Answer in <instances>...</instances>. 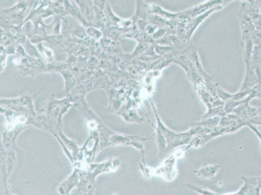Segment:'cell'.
Returning <instances> with one entry per match:
<instances>
[{"mask_svg": "<svg viewBox=\"0 0 261 195\" xmlns=\"http://www.w3.org/2000/svg\"><path fill=\"white\" fill-rule=\"evenodd\" d=\"M187 152L185 148L179 149V151L171 154L168 158L165 159L164 162L158 168L148 167L144 175L149 178L158 176L166 181L172 182L176 178L177 176L178 171L176 165L177 159L184 157Z\"/></svg>", "mask_w": 261, "mask_h": 195, "instance_id": "obj_2", "label": "cell"}, {"mask_svg": "<svg viewBox=\"0 0 261 195\" xmlns=\"http://www.w3.org/2000/svg\"><path fill=\"white\" fill-rule=\"evenodd\" d=\"M220 169L219 165L204 163L199 169L194 171L197 177L203 180H212L217 175Z\"/></svg>", "mask_w": 261, "mask_h": 195, "instance_id": "obj_3", "label": "cell"}, {"mask_svg": "<svg viewBox=\"0 0 261 195\" xmlns=\"http://www.w3.org/2000/svg\"><path fill=\"white\" fill-rule=\"evenodd\" d=\"M187 187L191 189L192 191L197 192V193L200 195H220L217 192L211 191V190L206 189V188L197 186V185L193 184H187Z\"/></svg>", "mask_w": 261, "mask_h": 195, "instance_id": "obj_4", "label": "cell"}, {"mask_svg": "<svg viewBox=\"0 0 261 195\" xmlns=\"http://www.w3.org/2000/svg\"><path fill=\"white\" fill-rule=\"evenodd\" d=\"M248 128H250V129L252 130L254 132H255V134L257 135V136L258 138V139L260 140V141L261 142V133L259 132V130L257 129V128L255 127V126L253 125H248L247 126Z\"/></svg>", "mask_w": 261, "mask_h": 195, "instance_id": "obj_5", "label": "cell"}, {"mask_svg": "<svg viewBox=\"0 0 261 195\" xmlns=\"http://www.w3.org/2000/svg\"><path fill=\"white\" fill-rule=\"evenodd\" d=\"M149 101L150 102L151 108L155 115L156 127H155L153 124L151 125L155 130L159 156L161 160L165 159L173 150L184 145L187 146L189 145L196 135L200 134H207L213 130V128L202 127L194 123L187 132L182 133L173 132L164 125L153 102L150 99H149Z\"/></svg>", "mask_w": 261, "mask_h": 195, "instance_id": "obj_1", "label": "cell"}]
</instances>
